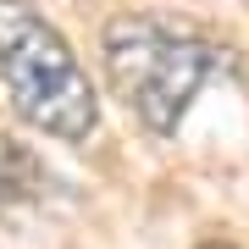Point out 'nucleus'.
Segmentation results:
<instances>
[{
	"label": "nucleus",
	"instance_id": "nucleus-2",
	"mask_svg": "<svg viewBox=\"0 0 249 249\" xmlns=\"http://www.w3.org/2000/svg\"><path fill=\"white\" fill-rule=\"evenodd\" d=\"M100 55L116 83V94L133 106V116L150 133H178L188 106L199 100L211 78V45L194 28L150 17V11H122L100 28Z\"/></svg>",
	"mask_w": 249,
	"mask_h": 249
},
{
	"label": "nucleus",
	"instance_id": "nucleus-4",
	"mask_svg": "<svg viewBox=\"0 0 249 249\" xmlns=\"http://www.w3.org/2000/svg\"><path fill=\"white\" fill-rule=\"evenodd\" d=\"M199 249H232V244H222V238H211V244H199Z\"/></svg>",
	"mask_w": 249,
	"mask_h": 249
},
{
	"label": "nucleus",
	"instance_id": "nucleus-1",
	"mask_svg": "<svg viewBox=\"0 0 249 249\" xmlns=\"http://www.w3.org/2000/svg\"><path fill=\"white\" fill-rule=\"evenodd\" d=\"M0 83L28 127L83 144L100 127V94L72 45L34 0H0Z\"/></svg>",
	"mask_w": 249,
	"mask_h": 249
},
{
	"label": "nucleus",
	"instance_id": "nucleus-3",
	"mask_svg": "<svg viewBox=\"0 0 249 249\" xmlns=\"http://www.w3.org/2000/svg\"><path fill=\"white\" fill-rule=\"evenodd\" d=\"M45 194V160L22 139L0 133V205H34Z\"/></svg>",
	"mask_w": 249,
	"mask_h": 249
}]
</instances>
